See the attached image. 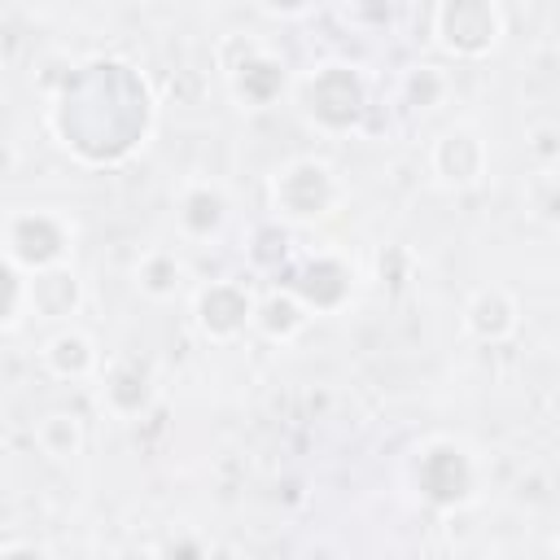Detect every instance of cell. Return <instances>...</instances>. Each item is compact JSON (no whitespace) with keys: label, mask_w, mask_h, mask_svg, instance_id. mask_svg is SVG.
<instances>
[{"label":"cell","mask_w":560,"mask_h":560,"mask_svg":"<svg viewBox=\"0 0 560 560\" xmlns=\"http://www.w3.org/2000/svg\"><path fill=\"white\" fill-rule=\"evenodd\" d=\"M149 114L153 109H149L144 79L131 66L92 61L66 83V92L52 109V127H57L61 144H70L79 158L118 162L144 140Z\"/></svg>","instance_id":"cell-1"},{"label":"cell","mask_w":560,"mask_h":560,"mask_svg":"<svg viewBox=\"0 0 560 560\" xmlns=\"http://www.w3.org/2000/svg\"><path fill=\"white\" fill-rule=\"evenodd\" d=\"M232 88H236L241 101L267 105V101H276L280 88H284V66H280L276 57H267V52H249V48H245V61L232 66Z\"/></svg>","instance_id":"cell-11"},{"label":"cell","mask_w":560,"mask_h":560,"mask_svg":"<svg viewBox=\"0 0 560 560\" xmlns=\"http://www.w3.org/2000/svg\"><path fill=\"white\" fill-rule=\"evenodd\" d=\"M416 481H420V494H424L429 503L455 508V503H464L468 490H472V464H468V455H464L459 446L438 442V446H429V451L420 455Z\"/></svg>","instance_id":"cell-5"},{"label":"cell","mask_w":560,"mask_h":560,"mask_svg":"<svg viewBox=\"0 0 560 560\" xmlns=\"http://www.w3.org/2000/svg\"><path fill=\"white\" fill-rule=\"evenodd\" d=\"M249 319H254V302H249V293L241 284L219 280V284L201 289V298H197V324H201L206 337L232 341L236 332H245Z\"/></svg>","instance_id":"cell-7"},{"label":"cell","mask_w":560,"mask_h":560,"mask_svg":"<svg viewBox=\"0 0 560 560\" xmlns=\"http://www.w3.org/2000/svg\"><path fill=\"white\" fill-rule=\"evenodd\" d=\"M512 324H516V306H512V298H508L503 289H486V293L472 298V306H468V328H472L481 341L508 337Z\"/></svg>","instance_id":"cell-13"},{"label":"cell","mask_w":560,"mask_h":560,"mask_svg":"<svg viewBox=\"0 0 560 560\" xmlns=\"http://www.w3.org/2000/svg\"><path fill=\"white\" fill-rule=\"evenodd\" d=\"M92 363H96V350H92V341L83 332H57L48 341V368L57 376H88Z\"/></svg>","instance_id":"cell-15"},{"label":"cell","mask_w":560,"mask_h":560,"mask_svg":"<svg viewBox=\"0 0 560 560\" xmlns=\"http://www.w3.org/2000/svg\"><path fill=\"white\" fill-rule=\"evenodd\" d=\"M363 105H368V92L350 66H324L306 79V114L328 131L354 127L363 118Z\"/></svg>","instance_id":"cell-3"},{"label":"cell","mask_w":560,"mask_h":560,"mask_svg":"<svg viewBox=\"0 0 560 560\" xmlns=\"http://www.w3.org/2000/svg\"><path fill=\"white\" fill-rule=\"evenodd\" d=\"M35 438H39L44 455H52V459H66V455H74V451L83 446L79 420H74V416H66V411H52V416H44Z\"/></svg>","instance_id":"cell-17"},{"label":"cell","mask_w":560,"mask_h":560,"mask_svg":"<svg viewBox=\"0 0 560 560\" xmlns=\"http://www.w3.org/2000/svg\"><path fill=\"white\" fill-rule=\"evenodd\" d=\"M433 166H438V175H442L446 184L464 188V184H472V179L481 175V166H486V149H481V140H477L472 131L451 127V131L433 144Z\"/></svg>","instance_id":"cell-8"},{"label":"cell","mask_w":560,"mask_h":560,"mask_svg":"<svg viewBox=\"0 0 560 560\" xmlns=\"http://www.w3.org/2000/svg\"><path fill=\"white\" fill-rule=\"evenodd\" d=\"M302 324H306V306H302L298 298H289V293H271V298L258 306V328H262L267 337L289 341Z\"/></svg>","instance_id":"cell-16"},{"label":"cell","mask_w":560,"mask_h":560,"mask_svg":"<svg viewBox=\"0 0 560 560\" xmlns=\"http://www.w3.org/2000/svg\"><path fill=\"white\" fill-rule=\"evenodd\" d=\"M26 293H31L35 311H44V315H70L74 302H79V284H74V276H70V271H57V267H44V271L31 280Z\"/></svg>","instance_id":"cell-14"},{"label":"cell","mask_w":560,"mask_h":560,"mask_svg":"<svg viewBox=\"0 0 560 560\" xmlns=\"http://www.w3.org/2000/svg\"><path fill=\"white\" fill-rule=\"evenodd\" d=\"M346 293H350V271H346L337 258H315V262H306V267L298 271V280H293V298H298L302 306H315V311L341 306Z\"/></svg>","instance_id":"cell-9"},{"label":"cell","mask_w":560,"mask_h":560,"mask_svg":"<svg viewBox=\"0 0 560 560\" xmlns=\"http://www.w3.org/2000/svg\"><path fill=\"white\" fill-rule=\"evenodd\" d=\"M9 254L22 262V267H57L61 254H66V228L44 214V210H31V214H18L9 223Z\"/></svg>","instance_id":"cell-6"},{"label":"cell","mask_w":560,"mask_h":560,"mask_svg":"<svg viewBox=\"0 0 560 560\" xmlns=\"http://www.w3.org/2000/svg\"><path fill=\"white\" fill-rule=\"evenodd\" d=\"M136 284L149 293V298H171L179 289V262L175 254H149L140 267H136Z\"/></svg>","instance_id":"cell-18"},{"label":"cell","mask_w":560,"mask_h":560,"mask_svg":"<svg viewBox=\"0 0 560 560\" xmlns=\"http://www.w3.org/2000/svg\"><path fill=\"white\" fill-rule=\"evenodd\" d=\"M22 276L13 271V262L0 258V324H9L18 315V302H22Z\"/></svg>","instance_id":"cell-19"},{"label":"cell","mask_w":560,"mask_h":560,"mask_svg":"<svg viewBox=\"0 0 560 560\" xmlns=\"http://www.w3.org/2000/svg\"><path fill=\"white\" fill-rule=\"evenodd\" d=\"M267 4H271V9H284V13H298L306 0H267Z\"/></svg>","instance_id":"cell-20"},{"label":"cell","mask_w":560,"mask_h":560,"mask_svg":"<svg viewBox=\"0 0 560 560\" xmlns=\"http://www.w3.org/2000/svg\"><path fill=\"white\" fill-rule=\"evenodd\" d=\"M433 31L446 52L455 57H481L499 44L503 18L490 0H442L433 13Z\"/></svg>","instance_id":"cell-2"},{"label":"cell","mask_w":560,"mask_h":560,"mask_svg":"<svg viewBox=\"0 0 560 560\" xmlns=\"http://www.w3.org/2000/svg\"><path fill=\"white\" fill-rule=\"evenodd\" d=\"M276 210L284 219H298V223H311L319 214H328L332 197H337V184H332V171L315 158H302V162H289L280 175H276Z\"/></svg>","instance_id":"cell-4"},{"label":"cell","mask_w":560,"mask_h":560,"mask_svg":"<svg viewBox=\"0 0 560 560\" xmlns=\"http://www.w3.org/2000/svg\"><path fill=\"white\" fill-rule=\"evenodd\" d=\"M223 219H228V201H223L219 188L197 184V188H188L179 197V228L188 236H210V232H219Z\"/></svg>","instance_id":"cell-12"},{"label":"cell","mask_w":560,"mask_h":560,"mask_svg":"<svg viewBox=\"0 0 560 560\" xmlns=\"http://www.w3.org/2000/svg\"><path fill=\"white\" fill-rule=\"evenodd\" d=\"M149 398H153V372H149V363L122 359V363L109 368V376H105V402H109L118 416L144 411Z\"/></svg>","instance_id":"cell-10"}]
</instances>
